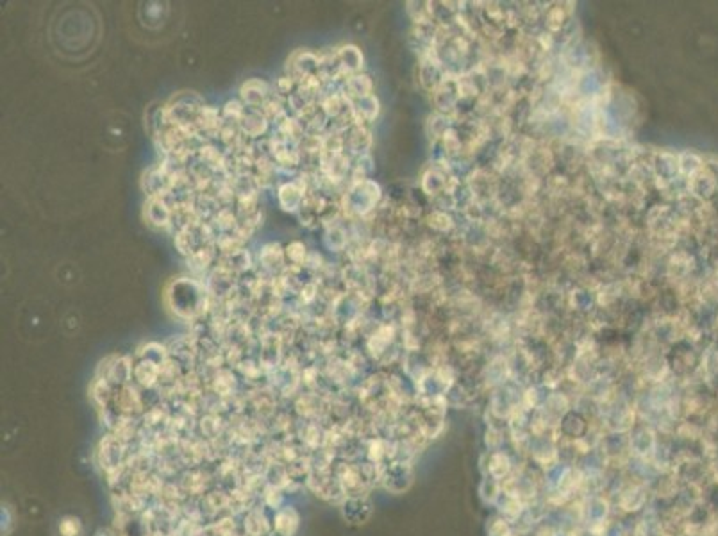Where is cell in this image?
Segmentation results:
<instances>
[{"label": "cell", "instance_id": "1", "mask_svg": "<svg viewBox=\"0 0 718 536\" xmlns=\"http://www.w3.org/2000/svg\"><path fill=\"white\" fill-rule=\"evenodd\" d=\"M166 297H169L174 313L181 318H195L207 307L206 288L195 279L183 277L179 281H174L170 284V290L166 291Z\"/></svg>", "mask_w": 718, "mask_h": 536}, {"label": "cell", "instance_id": "2", "mask_svg": "<svg viewBox=\"0 0 718 536\" xmlns=\"http://www.w3.org/2000/svg\"><path fill=\"white\" fill-rule=\"evenodd\" d=\"M308 188L304 181H291V183L281 184L277 190V199L284 211H300L304 199H306Z\"/></svg>", "mask_w": 718, "mask_h": 536}, {"label": "cell", "instance_id": "3", "mask_svg": "<svg viewBox=\"0 0 718 536\" xmlns=\"http://www.w3.org/2000/svg\"><path fill=\"white\" fill-rule=\"evenodd\" d=\"M240 95L245 107H248V109H261L263 104L267 102L272 95L270 85L261 79H250L241 86Z\"/></svg>", "mask_w": 718, "mask_h": 536}, {"label": "cell", "instance_id": "4", "mask_svg": "<svg viewBox=\"0 0 718 536\" xmlns=\"http://www.w3.org/2000/svg\"><path fill=\"white\" fill-rule=\"evenodd\" d=\"M145 219L152 227L164 229L174 224V209L164 199L150 197L145 204Z\"/></svg>", "mask_w": 718, "mask_h": 536}, {"label": "cell", "instance_id": "5", "mask_svg": "<svg viewBox=\"0 0 718 536\" xmlns=\"http://www.w3.org/2000/svg\"><path fill=\"white\" fill-rule=\"evenodd\" d=\"M268 123L270 120L263 115L261 109H248L245 111L243 118L238 123L240 126V130L243 136H248V138H260L268 130Z\"/></svg>", "mask_w": 718, "mask_h": 536}, {"label": "cell", "instance_id": "6", "mask_svg": "<svg viewBox=\"0 0 718 536\" xmlns=\"http://www.w3.org/2000/svg\"><path fill=\"white\" fill-rule=\"evenodd\" d=\"M284 257H286V254L277 243H267L260 252V263L267 270H275L284 263Z\"/></svg>", "mask_w": 718, "mask_h": 536}, {"label": "cell", "instance_id": "7", "mask_svg": "<svg viewBox=\"0 0 718 536\" xmlns=\"http://www.w3.org/2000/svg\"><path fill=\"white\" fill-rule=\"evenodd\" d=\"M338 63L341 66V72H352V70H358L359 65L363 63V56L359 54V50L355 47H343L341 50L336 52Z\"/></svg>", "mask_w": 718, "mask_h": 536}, {"label": "cell", "instance_id": "8", "mask_svg": "<svg viewBox=\"0 0 718 536\" xmlns=\"http://www.w3.org/2000/svg\"><path fill=\"white\" fill-rule=\"evenodd\" d=\"M284 254H286V260L291 261V263H295V264H306L308 263L306 245H304V243H300V241H291L290 245L286 247V250H284Z\"/></svg>", "mask_w": 718, "mask_h": 536}, {"label": "cell", "instance_id": "9", "mask_svg": "<svg viewBox=\"0 0 718 536\" xmlns=\"http://www.w3.org/2000/svg\"><path fill=\"white\" fill-rule=\"evenodd\" d=\"M63 536H79L80 535V525L77 518H65L59 525Z\"/></svg>", "mask_w": 718, "mask_h": 536}]
</instances>
